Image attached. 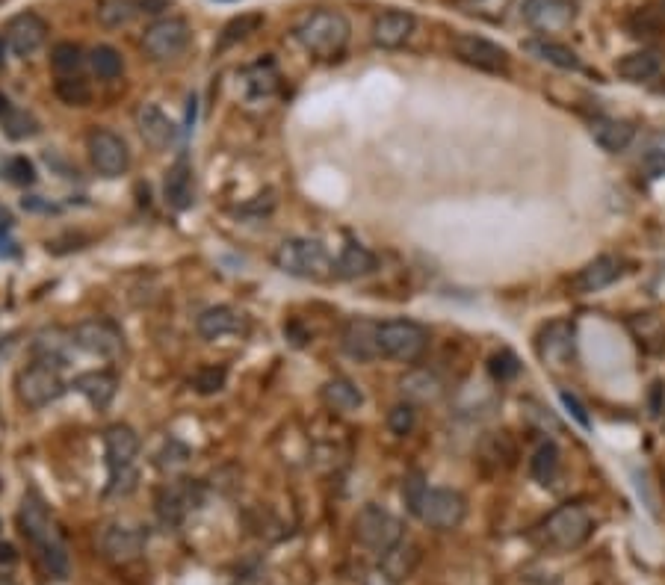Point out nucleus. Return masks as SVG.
Listing matches in <instances>:
<instances>
[{"label":"nucleus","instance_id":"f257e3e1","mask_svg":"<svg viewBox=\"0 0 665 585\" xmlns=\"http://www.w3.org/2000/svg\"><path fill=\"white\" fill-rule=\"evenodd\" d=\"M18 526L27 544L33 547L36 559L45 565V571L57 580L68 577V547L57 520L51 518L45 500L36 491H27L18 509Z\"/></svg>","mask_w":665,"mask_h":585},{"label":"nucleus","instance_id":"f03ea898","mask_svg":"<svg viewBox=\"0 0 665 585\" xmlns=\"http://www.w3.org/2000/svg\"><path fill=\"white\" fill-rule=\"evenodd\" d=\"M296 42L317 60H337L352 36V24L337 9H314L293 27Z\"/></svg>","mask_w":665,"mask_h":585},{"label":"nucleus","instance_id":"7ed1b4c3","mask_svg":"<svg viewBox=\"0 0 665 585\" xmlns=\"http://www.w3.org/2000/svg\"><path fill=\"white\" fill-rule=\"evenodd\" d=\"M592 532H595V518L580 503H565L538 523V541L556 553H571L583 547L592 538Z\"/></svg>","mask_w":665,"mask_h":585},{"label":"nucleus","instance_id":"20e7f679","mask_svg":"<svg viewBox=\"0 0 665 585\" xmlns=\"http://www.w3.org/2000/svg\"><path fill=\"white\" fill-rule=\"evenodd\" d=\"M104 453H107V467H110V485L107 494L122 497L131 494L136 488V470L133 461L139 455V435L131 426L116 423L104 432Z\"/></svg>","mask_w":665,"mask_h":585},{"label":"nucleus","instance_id":"39448f33","mask_svg":"<svg viewBox=\"0 0 665 585\" xmlns=\"http://www.w3.org/2000/svg\"><path fill=\"white\" fill-rule=\"evenodd\" d=\"M275 266L293 278H308V281H323L334 272V260L329 258L326 246L320 240H305V237H290L275 249Z\"/></svg>","mask_w":665,"mask_h":585},{"label":"nucleus","instance_id":"423d86ee","mask_svg":"<svg viewBox=\"0 0 665 585\" xmlns=\"http://www.w3.org/2000/svg\"><path fill=\"white\" fill-rule=\"evenodd\" d=\"M429 349V331L414 320L379 323V352L399 364H417Z\"/></svg>","mask_w":665,"mask_h":585},{"label":"nucleus","instance_id":"0eeeda50","mask_svg":"<svg viewBox=\"0 0 665 585\" xmlns=\"http://www.w3.org/2000/svg\"><path fill=\"white\" fill-rule=\"evenodd\" d=\"M15 390H18L21 405H27L30 411H39V408L54 405L66 393V382H63L57 367L36 361V364H30L27 370L18 373Z\"/></svg>","mask_w":665,"mask_h":585},{"label":"nucleus","instance_id":"6e6552de","mask_svg":"<svg viewBox=\"0 0 665 585\" xmlns=\"http://www.w3.org/2000/svg\"><path fill=\"white\" fill-rule=\"evenodd\" d=\"M190 39L193 33L184 18H160L142 33V48L151 60L169 63V60H178L190 48Z\"/></svg>","mask_w":665,"mask_h":585},{"label":"nucleus","instance_id":"1a4fd4ad","mask_svg":"<svg viewBox=\"0 0 665 585\" xmlns=\"http://www.w3.org/2000/svg\"><path fill=\"white\" fill-rule=\"evenodd\" d=\"M355 535L367 550L382 556L402 541V523L382 506H364L355 518Z\"/></svg>","mask_w":665,"mask_h":585},{"label":"nucleus","instance_id":"9d476101","mask_svg":"<svg viewBox=\"0 0 665 585\" xmlns=\"http://www.w3.org/2000/svg\"><path fill=\"white\" fill-rule=\"evenodd\" d=\"M86 151H89V160L92 166L98 169V175L104 178H119L128 172L131 166V151H128V142L113 133V130H92L86 136Z\"/></svg>","mask_w":665,"mask_h":585},{"label":"nucleus","instance_id":"9b49d317","mask_svg":"<svg viewBox=\"0 0 665 585\" xmlns=\"http://www.w3.org/2000/svg\"><path fill=\"white\" fill-rule=\"evenodd\" d=\"M465 515L467 500L453 488H429L423 503H420V512H417V518L423 520L426 526L441 529V532H450V529L462 526Z\"/></svg>","mask_w":665,"mask_h":585},{"label":"nucleus","instance_id":"f8f14e48","mask_svg":"<svg viewBox=\"0 0 665 585\" xmlns=\"http://www.w3.org/2000/svg\"><path fill=\"white\" fill-rule=\"evenodd\" d=\"M453 51L462 63L473 65L479 71H488V74H506L509 71V51L500 48L491 39H482V36H473V33H459L453 39Z\"/></svg>","mask_w":665,"mask_h":585},{"label":"nucleus","instance_id":"ddd939ff","mask_svg":"<svg viewBox=\"0 0 665 585\" xmlns=\"http://www.w3.org/2000/svg\"><path fill=\"white\" fill-rule=\"evenodd\" d=\"M521 18L530 24L535 33H562L574 24L577 9L571 0H524Z\"/></svg>","mask_w":665,"mask_h":585},{"label":"nucleus","instance_id":"4468645a","mask_svg":"<svg viewBox=\"0 0 665 585\" xmlns=\"http://www.w3.org/2000/svg\"><path fill=\"white\" fill-rule=\"evenodd\" d=\"M71 343L95 358H116L122 352V331L107 320H83L74 325Z\"/></svg>","mask_w":665,"mask_h":585},{"label":"nucleus","instance_id":"2eb2a0df","mask_svg":"<svg viewBox=\"0 0 665 585\" xmlns=\"http://www.w3.org/2000/svg\"><path fill=\"white\" fill-rule=\"evenodd\" d=\"M3 39H6V45L15 57H30L45 45L48 24L36 12H18L15 18H9V24L3 30Z\"/></svg>","mask_w":665,"mask_h":585},{"label":"nucleus","instance_id":"dca6fc26","mask_svg":"<svg viewBox=\"0 0 665 585\" xmlns=\"http://www.w3.org/2000/svg\"><path fill=\"white\" fill-rule=\"evenodd\" d=\"M163 9H169V0H98L95 15L101 27L116 30V27H128L142 15H160Z\"/></svg>","mask_w":665,"mask_h":585},{"label":"nucleus","instance_id":"f3484780","mask_svg":"<svg viewBox=\"0 0 665 585\" xmlns=\"http://www.w3.org/2000/svg\"><path fill=\"white\" fill-rule=\"evenodd\" d=\"M145 541L148 535L142 529H133V526H122V523H110L104 532H101V553L116 562V565H128L136 562L145 550Z\"/></svg>","mask_w":665,"mask_h":585},{"label":"nucleus","instance_id":"a211bd4d","mask_svg":"<svg viewBox=\"0 0 665 585\" xmlns=\"http://www.w3.org/2000/svg\"><path fill=\"white\" fill-rule=\"evenodd\" d=\"M538 358L544 364H553V367H562L574 358V349H577V331L574 325L565 323V320H556V323L544 325L541 334H538Z\"/></svg>","mask_w":665,"mask_h":585},{"label":"nucleus","instance_id":"6ab92c4d","mask_svg":"<svg viewBox=\"0 0 665 585\" xmlns=\"http://www.w3.org/2000/svg\"><path fill=\"white\" fill-rule=\"evenodd\" d=\"M414 27H417V21H414L411 12L388 9V12H382V15L373 21L370 36H373V45H376V48H382V51H397V48H402V45L414 36Z\"/></svg>","mask_w":665,"mask_h":585},{"label":"nucleus","instance_id":"aec40b11","mask_svg":"<svg viewBox=\"0 0 665 585\" xmlns=\"http://www.w3.org/2000/svg\"><path fill=\"white\" fill-rule=\"evenodd\" d=\"M340 346L343 352L352 358V361H376L382 352H379V323L373 320H349L343 334H340Z\"/></svg>","mask_w":665,"mask_h":585},{"label":"nucleus","instance_id":"412c9836","mask_svg":"<svg viewBox=\"0 0 665 585\" xmlns=\"http://www.w3.org/2000/svg\"><path fill=\"white\" fill-rule=\"evenodd\" d=\"M199 503V485H193V482H178V485H169V488L160 491V497H157V515H160V520H163L166 526H178L193 509H199Z\"/></svg>","mask_w":665,"mask_h":585},{"label":"nucleus","instance_id":"4be33fe9","mask_svg":"<svg viewBox=\"0 0 665 585\" xmlns=\"http://www.w3.org/2000/svg\"><path fill=\"white\" fill-rule=\"evenodd\" d=\"M136 128H139V136L145 139V145H151L154 151H166L178 139V128L157 104H142L136 110Z\"/></svg>","mask_w":665,"mask_h":585},{"label":"nucleus","instance_id":"5701e85b","mask_svg":"<svg viewBox=\"0 0 665 585\" xmlns=\"http://www.w3.org/2000/svg\"><path fill=\"white\" fill-rule=\"evenodd\" d=\"M621 275H624V260L603 255V258H595L592 263H586V266L574 275L571 287H574L577 293H598V290L612 287Z\"/></svg>","mask_w":665,"mask_h":585},{"label":"nucleus","instance_id":"b1692460","mask_svg":"<svg viewBox=\"0 0 665 585\" xmlns=\"http://www.w3.org/2000/svg\"><path fill=\"white\" fill-rule=\"evenodd\" d=\"M163 195L166 204L175 210H187L196 201V184H193V166L187 157H181L163 178Z\"/></svg>","mask_w":665,"mask_h":585},{"label":"nucleus","instance_id":"393cba45","mask_svg":"<svg viewBox=\"0 0 665 585\" xmlns=\"http://www.w3.org/2000/svg\"><path fill=\"white\" fill-rule=\"evenodd\" d=\"M71 388L77 390V393H80V396H83V399H86L92 408L104 411V408L113 402L119 382H116V376H113V373L92 370V373H80V376H74Z\"/></svg>","mask_w":665,"mask_h":585},{"label":"nucleus","instance_id":"a878e982","mask_svg":"<svg viewBox=\"0 0 665 585\" xmlns=\"http://www.w3.org/2000/svg\"><path fill=\"white\" fill-rule=\"evenodd\" d=\"M0 130L12 142H24L39 133V119L33 113H27L24 107L12 104V98L0 92Z\"/></svg>","mask_w":665,"mask_h":585},{"label":"nucleus","instance_id":"bb28decb","mask_svg":"<svg viewBox=\"0 0 665 585\" xmlns=\"http://www.w3.org/2000/svg\"><path fill=\"white\" fill-rule=\"evenodd\" d=\"M399 390H402L405 402L426 405V402H438L444 396V382L435 373H429V370H408L399 379Z\"/></svg>","mask_w":665,"mask_h":585},{"label":"nucleus","instance_id":"cd10ccee","mask_svg":"<svg viewBox=\"0 0 665 585\" xmlns=\"http://www.w3.org/2000/svg\"><path fill=\"white\" fill-rule=\"evenodd\" d=\"M376 266H379V260H376V255H373L367 246H361V243H346V246L340 249L337 260H334V275H337V278H346V281H352V278H367V275L376 272Z\"/></svg>","mask_w":665,"mask_h":585},{"label":"nucleus","instance_id":"c85d7f7f","mask_svg":"<svg viewBox=\"0 0 665 585\" xmlns=\"http://www.w3.org/2000/svg\"><path fill=\"white\" fill-rule=\"evenodd\" d=\"M196 328L204 340H219V337H228V334H237L243 331V314H237L234 308L228 305H216V308H207L201 311Z\"/></svg>","mask_w":665,"mask_h":585},{"label":"nucleus","instance_id":"c756f323","mask_svg":"<svg viewBox=\"0 0 665 585\" xmlns=\"http://www.w3.org/2000/svg\"><path fill=\"white\" fill-rule=\"evenodd\" d=\"M524 51L532 54L535 60H541V63L547 65H556V68H562V71H580V68H583L580 57H577L568 45L553 42V39H547V36L527 39V42H524Z\"/></svg>","mask_w":665,"mask_h":585},{"label":"nucleus","instance_id":"7c9ffc66","mask_svg":"<svg viewBox=\"0 0 665 585\" xmlns=\"http://www.w3.org/2000/svg\"><path fill=\"white\" fill-rule=\"evenodd\" d=\"M636 136V128L624 119H595L592 122V139L600 151L606 154H621Z\"/></svg>","mask_w":665,"mask_h":585},{"label":"nucleus","instance_id":"2f4dec72","mask_svg":"<svg viewBox=\"0 0 665 585\" xmlns=\"http://www.w3.org/2000/svg\"><path fill=\"white\" fill-rule=\"evenodd\" d=\"M660 57L654 51H636V54H627L615 63L618 77L630 80V83H645V80H654L660 74Z\"/></svg>","mask_w":665,"mask_h":585},{"label":"nucleus","instance_id":"473e14b6","mask_svg":"<svg viewBox=\"0 0 665 585\" xmlns=\"http://www.w3.org/2000/svg\"><path fill=\"white\" fill-rule=\"evenodd\" d=\"M417 562H420V553H417V547L411 544V541H399L397 547H391L388 553H382V571L388 574V580H405V577H411V571L417 568Z\"/></svg>","mask_w":665,"mask_h":585},{"label":"nucleus","instance_id":"72a5a7b5","mask_svg":"<svg viewBox=\"0 0 665 585\" xmlns=\"http://www.w3.org/2000/svg\"><path fill=\"white\" fill-rule=\"evenodd\" d=\"M261 27H264V12H243V15L231 18V21L222 27V36H219L216 51H225V48H231V45L249 39V36L258 33Z\"/></svg>","mask_w":665,"mask_h":585},{"label":"nucleus","instance_id":"f704fd0d","mask_svg":"<svg viewBox=\"0 0 665 585\" xmlns=\"http://www.w3.org/2000/svg\"><path fill=\"white\" fill-rule=\"evenodd\" d=\"M323 402L334 411H358L364 405V393L349 379H332L323 385Z\"/></svg>","mask_w":665,"mask_h":585},{"label":"nucleus","instance_id":"c9c22d12","mask_svg":"<svg viewBox=\"0 0 665 585\" xmlns=\"http://www.w3.org/2000/svg\"><path fill=\"white\" fill-rule=\"evenodd\" d=\"M530 473L538 485H553L559 476V447L553 441H544L530 458Z\"/></svg>","mask_w":665,"mask_h":585},{"label":"nucleus","instance_id":"e433bc0d","mask_svg":"<svg viewBox=\"0 0 665 585\" xmlns=\"http://www.w3.org/2000/svg\"><path fill=\"white\" fill-rule=\"evenodd\" d=\"M278 68L272 60H261L246 71V92L252 98H269L278 89Z\"/></svg>","mask_w":665,"mask_h":585},{"label":"nucleus","instance_id":"4c0bfd02","mask_svg":"<svg viewBox=\"0 0 665 585\" xmlns=\"http://www.w3.org/2000/svg\"><path fill=\"white\" fill-rule=\"evenodd\" d=\"M89 65H92V71L101 77V80H116L119 74H122V54L113 48V45H98V48H92V54H89Z\"/></svg>","mask_w":665,"mask_h":585},{"label":"nucleus","instance_id":"58836bf2","mask_svg":"<svg viewBox=\"0 0 665 585\" xmlns=\"http://www.w3.org/2000/svg\"><path fill=\"white\" fill-rule=\"evenodd\" d=\"M57 98L68 104V107H86L89 98H92V89L86 86L83 77H71V74H63L57 77Z\"/></svg>","mask_w":665,"mask_h":585},{"label":"nucleus","instance_id":"ea45409f","mask_svg":"<svg viewBox=\"0 0 665 585\" xmlns=\"http://www.w3.org/2000/svg\"><path fill=\"white\" fill-rule=\"evenodd\" d=\"M488 373L494 376V382H512V379H518V373H521V361H518V355L515 352H509V349H500V352H494L491 355V361H488Z\"/></svg>","mask_w":665,"mask_h":585},{"label":"nucleus","instance_id":"a19ab883","mask_svg":"<svg viewBox=\"0 0 665 585\" xmlns=\"http://www.w3.org/2000/svg\"><path fill=\"white\" fill-rule=\"evenodd\" d=\"M51 63H54V68H57L60 74H74V71H80V65H83V51H80V45H74V42H60V45L54 48V54H51Z\"/></svg>","mask_w":665,"mask_h":585},{"label":"nucleus","instance_id":"79ce46f5","mask_svg":"<svg viewBox=\"0 0 665 585\" xmlns=\"http://www.w3.org/2000/svg\"><path fill=\"white\" fill-rule=\"evenodd\" d=\"M0 175H6V181H12V184H18V187H30V184L36 181V169H33V163H30L27 157H12V160H6L3 169H0Z\"/></svg>","mask_w":665,"mask_h":585},{"label":"nucleus","instance_id":"37998d69","mask_svg":"<svg viewBox=\"0 0 665 585\" xmlns=\"http://www.w3.org/2000/svg\"><path fill=\"white\" fill-rule=\"evenodd\" d=\"M426 491H429V485L423 482L420 473H411V476L402 482V500H405V506H408V512H411L414 518H417V512H420V503H423Z\"/></svg>","mask_w":665,"mask_h":585},{"label":"nucleus","instance_id":"c03bdc74","mask_svg":"<svg viewBox=\"0 0 665 585\" xmlns=\"http://www.w3.org/2000/svg\"><path fill=\"white\" fill-rule=\"evenodd\" d=\"M225 382H228V370L225 367H201L199 376H196V390L204 393V396H210V393H219V390L225 388Z\"/></svg>","mask_w":665,"mask_h":585},{"label":"nucleus","instance_id":"a18cd8bd","mask_svg":"<svg viewBox=\"0 0 665 585\" xmlns=\"http://www.w3.org/2000/svg\"><path fill=\"white\" fill-rule=\"evenodd\" d=\"M414 423H417V414H414V405L411 402H399L391 408V414H388V426H391V432L394 435H408L411 429H414Z\"/></svg>","mask_w":665,"mask_h":585},{"label":"nucleus","instance_id":"49530a36","mask_svg":"<svg viewBox=\"0 0 665 585\" xmlns=\"http://www.w3.org/2000/svg\"><path fill=\"white\" fill-rule=\"evenodd\" d=\"M467 9L488 18V21H500L506 15V9L512 6V0H465Z\"/></svg>","mask_w":665,"mask_h":585},{"label":"nucleus","instance_id":"de8ad7c7","mask_svg":"<svg viewBox=\"0 0 665 585\" xmlns=\"http://www.w3.org/2000/svg\"><path fill=\"white\" fill-rule=\"evenodd\" d=\"M559 399H562V405L568 408V414L583 426V429H592V420H589V414H586V405L574 396V393H568V390H559Z\"/></svg>","mask_w":665,"mask_h":585},{"label":"nucleus","instance_id":"09e8293b","mask_svg":"<svg viewBox=\"0 0 665 585\" xmlns=\"http://www.w3.org/2000/svg\"><path fill=\"white\" fill-rule=\"evenodd\" d=\"M663 382H657V385H654V390H651V414H654V417H660V414H663L665 411V405H663V399H660V396H663Z\"/></svg>","mask_w":665,"mask_h":585},{"label":"nucleus","instance_id":"8fccbe9b","mask_svg":"<svg viewBox=\"0 0 665 585\" xmlns=\"http://www.w3.org/2000/svg\"><path fill=\"white\" fill-rule=\"evenodd\" d=\"M0 562H15V550H12V544H0Z\"/></svg>","mask_w":665,"mask_h":585},{"label":"nucleus","instance_id":"3c124183","mask_svg":"<svg viewBox=\"0 0 665 585\" xmlns=\"http://www.w3.org/2000/svg\"><path fill=\"white\" fill-rule=\"evenodd\" d=\"M6 48H9V45H6V39L0 36V71H3V65H6Z\"/></svg>","mask_w":665,"mask_h":585},{"label":"nucleus","instance_id":"603ef678","mask_svg":"<svg viewBox=\"0 0 665 585\" xmlns=\"http://www.w3.org/2000/svg\"><path fill=\"white\" fill-rule=\"evenodd\" d=\"M0 585H15V583H12V577H6V574H0Z\"/></svg>","mask_w":665,"mask_h":585},{"label":"nucleus","instance_id":"864d4df0","mask_svg":"<svg viewBox=\"0 0 665 585\" xmlns=\"http://www.w3.org/2000/svg\"><path fill=\"white\" fill-rule=\"evenodd\" d=\"M663 426H665V414H663Z\"/></svg>","mask_w":665,"mask_h":585},{"label":"nucleus","instance_id":"5fc2aeb1","mask_svg":"<svg viewBox=\"0 0 665 585\" xmlns=\"http://www.w3.org/2000/svg\"><path fill=\"white\" fill-rule=\"evenodd\" d=\"M225 3H231V0H225Z\"/></svg>","mask_w":665,"mask_h":585}]
</instances>
